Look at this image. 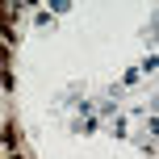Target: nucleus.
<instances>
[{"mask_svg":"<svg viewBox=\"0 0 159 159\" xmlns=\"http://www.w3.org/2000/svg\"><path fill=\"white\" fill-rule=\"evenodd\" d=\"M8 159H21V155H8Z\"/></svg>","mask_w":159,"mask_h":159,"instance_id":"nucleus-2","label":"nucleus"},{"mask_svg":"<svg viewBox=\"0 0 159 159\" xmlns=\"http://www.w3.org/2000/svg\"><path fill=\"white\" fill-rule=\"evenodd\" d=\"M0 42H13V13L0 8Z\"/></svg>","mask_w":159,"mask_h":159,"instance_id":"nucleus-1","label":"nucleus"}]
</instances>
